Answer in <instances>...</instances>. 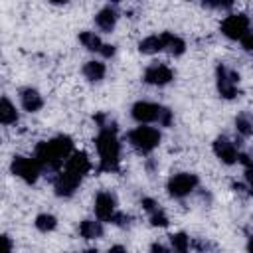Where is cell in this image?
Here are the masks:
<instances>
[{"label": "cell", "instance_id": "8", "mask_svg": "<svg viewBox=\"0 0 253 253\" xmlns=\"http://www.w3.org/2000/svg\"><path fill=\"white\" fill-rule=\"evenodd\" d=\"M198 184H200V180H198L196 174H192V172H178V174H174V176L168 178L166 190H168V194L172 198L182 200V198L190 196L198 188Z\"/></svg>", "mask_w": 253, "mask_h": 253}, {"label": "cell", "instance_id": "22", "mask_svg": "<svg viewBox=\"0 0 253 253\" xmlns=\"http://www.w3.org/2000/svg\"><path fill=\"white\" fill-rule=\"evenodd\" d=\"M235 130L239 136H251L253 134V117L249 113H239L235 117Z\"/></svg>", "mask_w": 253, "mask_h": 253}, {"label": "cell", "instance_id": "16", "mask_svg": "<svg viewBox=\"0 0 253 253\" xmlns=\"http://www.w3.org/2000/svg\"><path fill=\"white\" fill-rule=\"evenodd\" d=\"M105 73H107V67H105V63H103L101 59H91V61H87V63L83 65V77H85L89 83H99V81H103Z\"/></svg>", "mask_w": 253, "mask_h": 253}, {"label": "cell", "instance_id": "30", "mask_svg": "<svg viewBox=\"0 0 253 253\" xmlns=\"http://www.w3.org/2000/svg\"><path fill=\"white\" fill-rule=\"evenodd\" d=\"M115 2H117V0H115Z\"/></svg>", "mask_w": 253, "mask_h": 253}, {"label": "cell", "instance_id": "25", "mask_svg": "<svg viewBox=\"0 0 253 253\" xmlns=\"http://www.w3.org/2000/svg\"><path fill=\"white\" fill-rule=\"evenodd\" d=\"M239 162L245 168V182H247L249 192L253 194V158H249L247 154H239Z\"/></svg>", "mask_w": 253, "mask_h": 253}, {"label": "cell", "instance_id": "18", "mask_svg": "<svg viewBox=\"0 0 253 253\" xmlns=\"http://www.w3.org/2000/svg\"><path fill=\"white\" fill-rule=\"evenodd\" d=\"M138 49H140V53H146V55L164 51V38H162V34H152V36L140 40Z\"/></svg>", "mask_w": 253, "mask_h": 253}, {"label": "cell", "instance_id": "6", "mask_svg": "<svg viewBox=\"0 0 253 253\" xmlns=\"http://www.w3.org/2000/svg\"><path fill=\"white\" fill-rule=\"evenodd\" d=\"M10 172L16 178L24 180L26 184H36L38 178L42 176L43 168H42V164L38 162L36 156H14L12 164H10Z\"/></svg>", "mask_w": 253, "mask_h": 253}, {"label": "cell", "instance_id": "5", "mask_svg": "<svg viewBox=\"0 0 253 253\" xmlns=\"http://www.w3.org/2000/svg\"><path fill=\"white\" fill-rule=\"evenodd\" d=\"M160 130L152 125H138L132 130H128L126 140L128 144L138 152V154H150L158 144H160Z\"/></svg>", "mask_w": 253, "mask_h": 253}, {"label": "cell", "instance_id": "24", "mask_svg": "<svg viewBox=\"0 0 253 253\" xmlns=\"http://www.w3.org/2000/svg\"><path fill=\"white\" fill-rule=\"evenodd\" d=\"M170 247H172L174 251H180V253L188 251V249H190V235H186L184 231L172 233V235H170Z\"/></svg>", "mask_w": 253, "mask_h": 253}, {"label": "cell", "instance_id": "21", "mask_svg": "<svg viewBox=\"0 0 253 253\" xmlns=\"http://www.w3.org/2000/svg\"><path fill=\"white\" fill-rule=\"evenodd\" d=\"M79 42L83 43V47H87L89 51H95V53H99L101 55V49H103V42H101V38L95 34V32H89V30H85V32H81L79 34Z\"/></svg>", "mask_w": 253, "mask_h": 253}, {"label": "cell", "instance_id": "1", "mask_svg": "<svg viewBox=\"0 0 253 253\" xmlns=\"http://www.w3.org/2000/svg\"><path fill=\"white\" fill-rule=\"evenodd\" d=\"M99 121V134L95 138L97 154H99V170L115 172L121 164V140L117 136L115 125L107 123L105 117H97Z\"/></svg>", "mask_w": 253, "mask_h": 253}, {"label": "cell", "instance_id": "26", "mask_svg": "<svg viewBox=\"0 0 253 253\" xmlns=\"http://www.w3.org/2000/svg\"><path fill=\"white\" fill-rule=\"evenodd\" d=\"M204 6L213 10H229L233 6V0H204Z\"/></svg>", "mask_w": 253, "mask_h": 253}, {"label": "cell", "instance_id": "15", "mask_svg": "<svg viewBox=\"0 0 253 253\" xmlns=\"http://www.w3.org/2000/svg\"><path fill=\"white\" fill-rule=\"evenodd\" d=\"M142 208L148 211V215H150V223H152V225H156V227H166V225H168V217H166L164 210H162L154 200L144 198V200H142Z\"/></svg>", "mask_w": 253, "mask_h": 253}, {"label": "cell", "instance_id": "23", "mask_svg": "<svg viewBox=\"0 0 253 253\" xmlns=\"http://www.w3.org/2000/svg\"><path fill=\"white\" fill-rule=\"evenodd\" d=\"M34 225H36V229H38V231L47 233V231H53V229H55L57 219H55V215H51V213H40V215L36 217Z\"/></svg>", "mask_w": 253, "mask_h": 253}, {"label": "cell", "instance_id": "2", "mask_svg": "<svg viewBox=\"0 0 253 253\" xmlns=\"http://www.w3.org/2000/svg\"><path fill=\"white\" fill-rule=\"evenodd\" d=\"M71 154H73V140L67 134H57L49 140L40 142L34 152L42 168L51 172H59Z\"/></svg>", "mask_w": 253, "mask_h": 253}, {"label": "cell", "instance_id": "7", "mask_svg": "<svg viewBox=\"0 0 253 253\" xmlns=\"http://www.w3.org/2000/svg\"><path fill=\"white\" fill-rule=\"evenodd\" d=\"M95 217L103 223H117L121 225L125 215L117 211V198L111 192H99L95 196Z\"/></svg>", "mask_w": 253, "mask_h": 253}, {"label": "cell", "instance_id": "20", "mask_svg": "<svg viewBox=\"0 0 253 253\" xmlns=\"http://www.w3.org/2000/svg\"><path fill=\"white\" fill-rule=\"evenodd\" d=\"M162 38H164V51L172 53V55H182L186 51V43L182 38H178L176 34L172 32H162Z\"/></svg>", "mask_w": 253, "mask_h": 253}, {"label": "cell", "instance_id": "14", "mask_svg": "<svg viewBox=\"0 0 253 253\" xmlns=\"http://www.w3.org/2000/svg\"><path fill=\"white\" fill-rule=\"evenodd\" d=\"M117 20H119V14L113 6H105L97 12L95 16V26L101 30V32H113L115 26H117Z\"/></svg>", "mask_w": 253, "mask_h": 253}, {"label": "cell", "instance_id": "10", "mask_svg": "<svg viewBox=\"0 0 253 253\" xmlns=\"http://www.w3.org/2000/svg\"><path fill=\"white\" fill-rule=\"evenodd\" d=\"M81 180H83V176H79V174H75L73 170H69V168L63 166V168L57 172L55 180H53V190H55V194H57L59 198H69V196L75 194V190L79 188Z\"/></svg>", "mask_w": 253, "mask_h": 253}, {"label": "cell", "instance_id": "27", "mask_svg": "<svg viewBox=\"0 0 253 253\" xmlns=\"http://www.w3.org/2000/svg\"><path fill=\"white\" fill-rule=\"evenodd\" d=\"M150 249H152V251H168L170 247H164V245H160V243H154Z\"/></svg>", "mask_w": 253, "mask_h": 253}, {"label": "cell", "instance_id": "29", "mask_svg": "<svg viewBox=\"0 0 253 253\" xmlns=\"http://www.w3.org/2000/svg\"><path fill=\"white\" fill-rule=\"evenodd\" d=\"M51 4H65V2H69V0H49Z\"/></svg>", "mask_w": 253, "mask_h": 253}, {"label": "cell", "instance_id": "11", "mask_svg": "<svg viewBox=\"0 0 253 253\" xmlns=\"http://www.w3.org/2000/svg\"><path fill=\"white\" fill-rule=\"evenodd\" d=\"M213 154L219 158L221 164L231 166V164L239 162V154H241V152H239L237 144H235L231 138H227V136H217V138L213 140Z\"/></svg>", "mask_w": 253, "mask_h": 253}, {"label": "cell", "instance_id": "28", "mask_svg": "<svg viewBox=\"0 0 253 253\" xmlns=\"http://www.w3.org/2000/svg\"><path fill=\"white\" fill-rule=\"evenodd\" d=\"M247 249H249V251H253V235H251V237H249V241H247Z\"/></svg>", "mask_w": 253, "mask_h": 253}, {"label": "cell", "instance_id": "3", "mask_svg": "<svg viewBox=\"0 0 253 253\" xmlns=\"http://www.w3.org/2000/svg\"><path fill=\"white\" fill-rule=\"evenodd\" d=\"M130 117L138 125H160L170 126L172 123V111L168 107H162L152 101H136L130 107Z\"/></svg>", "mask_w": 253, "mask_h": 253}, {"label": "cell", "instance_id": "19", "mask_svg": "<svg viewBox=\"0 0 253 253\" xmlns=\"http://www.w3.org/2000/svg\"><path fill=\"white\" fill-rule=\"evenodd\" d=\"M0 123L4 126H10L14 123H18V111H16V105L4 95L0 99Z\"/></svg>", "mask_w": 253, "mask_h": 253}, {"label": "cell", "instance_id": "12", "mask_svg": "<svg viewBox=\"0 0 253 253\" xmlns=\"http://www.w3.org/2000/svg\"><path fill=\"white\" fill-rule=\"evenodd\" d=\"M142 79H144V83H148V85L164 87V85H168V83L174 79V71H172L168 65H164V63H152V65L146 67Z\"/></svg>", "mask_w": 253, "mask_h": 253}, {"label": "cell", "instance_id": "4", "mask_svg": "<svg viewBox=\"0 0 253 253\" xmlns=\"http://www.w3.org/2000/svg\"><path fill=\"white\" fill-rule=\"evenodd\" d=\"M221 34L233 42H241L245 45V49H251L253 32L249 26V18L245 14H229L221 22Z\"/></svg>", "mask_w": 253, "mask_h": 253}, {"label": "cell", "instance_id": "9", "mask_svg": "<svg viewBox=\"0 0 253 253\" xmlns=\"http://www.w3.org/2000/svg\"><path fill=\"white\" fill-rule=\"evenodd\" d=\"M215 83H217V93L223 99H235L239 93V75L225 67V65H217L215 69Z\"/></svg>", "mask_w": 253, "mask_h": 253}, {"label": "cell", "instance_id": "13", "mask_svg": "<svg viewBox=\"0 0 253 253\" xmlns=\"http://www.w3.org/2000/svg\"><path fill=\"white\" fill-rule=\"evenodd\" d=\"M20 105L28 113H38L43 107V97H42V93L38 89L24 87V89H20Z\"/></svg>", "mask_w": 253, "mask_h": 253}, {"label": "cell", "instance_id": "17", "mask_svg": "<svg viewBox=\"0 0 253 253\" xmlns=\"http://www.w3.org/2000/svg\"><path fill=\"white\" fill-rule=\"evenodd\" d=\"M79 235L83 239H97L103 235V221L99 217L95 219H83L79 223Z\"/></svg>", "mask_w": 253, "mask_h": 253}]
</instances>
